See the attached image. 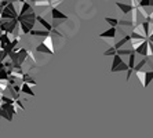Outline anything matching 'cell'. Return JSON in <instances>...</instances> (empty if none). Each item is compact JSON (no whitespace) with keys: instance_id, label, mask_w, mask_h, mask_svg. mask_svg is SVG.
Instances as JSON below:
<instances>
[{"instance_id":"6da1fadb","label":"cell","mask_w":153,"mask_h":138,"mask_svg":"<svg viewBox=\"0 0 153 138\" xmlns=\"http://www.w3.org/2000/svg\"><path fill=\"white\" fill-rule=\"evenodd\" d=\"M36 17H37V15L35 14V11L30 10V11H28V13L24 14V15H18L17 21H18L19 25H25V26H28L29 29L32 30L33 26H35V24H36Z\"/></svg>"},{"instance_id":"7a4b0ae2","label":"cell","mask_w":153,"mask_h":138,"mask_svg":"<svg viewBox=\"0 0 153 138\" xmlns=\"http://www.w3.org/2000/svg\"><path fill=\"white\" fill-rule=\"evenodd\" d=\"M19 24H18L17 19H13V21H1L0 22V30L3 33H8V35H13L15 32Z\"/></svg>"},{"instance_id":"3957f363","label":"cell","mask_w":153,"mask_h":138,"mask_svg":"<svg viewBox=\"0 0 153 138\" xmlns=\"http://www.w3.org/2000/svg\"><path fill=\"white\" fill-rule=\"evenodd\" d=\"M51 18H53V21H58V19L66 21V19H68V15L64 14V13H61L58 8H51Z\"/></svg>"},{"instance_id":"277c9868","label":"cell","mask_w":153,"mask_h":138,"mask_svg":"<svg viewBox=\"0 0 153 138\" xmlns=\"http://www.w3.org/2000/svg\"><path fill=\"white\" fill-rule=\"evenodd\" d=\"M148 44H149V40L142 42V44L134 50L135 51V54H141V55H143V58H148Z\"/></svg>"},{"instance_id":"5b68a950","label":"cell","mask_w":153,"mask_h":138,"mask_svg":"<svg viewBox=\"0 0 153 138\" xmlns=\"http://www.w3.org/2000/svg\"><path fill=\"white\" fill-rule=\"evenodd\" d=\"M116 7L120 8L123 14H128V13H132L134 11V6L132 4H126V3H120V1H116Z\"/></svg>"},{"instance_id":"8992f818","label":"cell","mask_w":153,"mask_h":138,"mask_svg":"<svg viewBox=\"0 0 153 138\" xmlns=\"http://www.w3.org/2000/svg\"><path fill=\"white\" fill-rule=\"evenodd\" d=\"M36 21L39 22L40 25H43V28H44V30H47V32H53V25H51V24H48V22H47V19L44 18V17H42V15H37V17H36Z\"/></svg>"},{"instance_id":"52a82bcc","label":"cell","mask_w":153,"mask_h":138,"mask_svg":"<svg viewBox=\"0 0 153 138\" xmlns=\"http://www.w3.org/2000/svg\"><path fill=\"white\" fill-rule=\"evenodd\" d=\"M116 33H117V28H109L108 30L101 33L98 37H101V39H114Z\"/></svg>"},{"instance_id":"ba28073f","label":"cell","mask_w":153,"mask_h":138,"mask_svg":"<svg viewBox=\"0 0 153 138\" xmlns=\"http://www.w3.org/2000/svg\"><path fill=\"white\" fill-rule=\"evenodd\" d=\"M141 29H142V28H141V25H139L138 29L132 30L131 35H130V36H131V40H142V42H143V40H148V39H146L145 35H143V33L141 32Z\"/></svg>"},{"instance_id":"9c48e42d","label":"cell","mask_w":153,"mask_h":138,"mask_svg":"<svg viewBox=\"0 0 153 138\" xmlns=\"http://www.w3.org/2000/svg\"><path fill=\"white\" fill-rule=\"evenodd\" d=\"M21 82H24V83L28 84V86H36V84H37V82H36V80L33 79L29 73H24V76H22Z\"/></svg>"},{"instance_id":"30bf717a","label":"cell","mask_w":153,"mask_h":138,"mask_svg":"<svg viewBox=\"0 0 153 138\" xmlns=\"http://www.w3.org/2000/svg\"><path fill=\"white\" fill-rule=\"evenodd\" d=\"M130 40H131V36H130V35H127V36H124V37H123V39H121V40H119V42H116V43H114V46H113V47L116 48V50H120V48L123 47V46H124L126 43H128Z\"/></svg>"},{"instance_id":"8fae6325","label":"cell","mask_w":153,"mask_h":138,"mask_svg":"<svg viewBox=\"0 0 153 138\" xmlns=\"http://www.w3.org/2000/svg\"><path fill=\"white\" fill-rule=\"evenodd\" d=\"M36 51H37V53H43V54H50V55L54 54V51H51L44 43H40L39 46L36 47Z\"/></svg>"},{"instance_id":"7c38bea8","label":"cell","mask_w":153,"mask_h":138,"mask_svg":"<svg viewBox=\"0 0 153 138\" xmlns=\"http://www.w3.org/2000/svg\"><path fill=\"white\" fill-rule=\"evenodd\" d=\"M30 36H43V37H48L51 35L50 32H47V30L42 29V30H36V29H32L30 33H29Z\"/></svg>"},{"instance_id":"4fadbf2b","label":"cell","mask_w":153,"mask_h":138,"mask_svg":"<svg viewBox=\"0 0 153 138\" xmlns=\"http://www.w3.org/2000/svg\"><path fill=\"white\" fill-rule=\"evenodd\" d=\"M153 80V70H145V84H143V88H146L152 83Z\"/></svg>"},{"instance_id":"5bb4252c","label":"cell","mask_w":153,"mask_h":138,"mask_svg":"<svg viewBox=\"0 0 153 138\" xmlns=\"http://www.w3.org/2000/svg\"><path fill=\"white\" fill-rule=\"evenodd\" d=\"M141 28L143 29V35L146 36V39H149V29H150V22L149 21H143L139 24Z\"/></svg>"},{"instance_id":"9a60e30c","label":"cell","mask_w":153,"mask_h":138,"mask_svg":"<svg viewBox=\"0 0 153 138\" xmlns=\"http://www.w3.org/2000/svg\"><path fill=\"white\" fill-rule=\"evenodd\" d=\"M30 10H32V4L29 3V1H22V8H21V11H19V15L26 14V13Z\"/></svg>"},{"instance_id":"2e32d148","label":"cell","mask_w":153,"mask_h":138,"mask_svg":"<svg viewBox=\"0 0 153 138\" xmlns=\"http://www.w3.org/2000/svg\"><path fill=\"white\" fill-rule=\"evenodd\" d=\"M124 70H128V64H126V62H121L120 65H117L114 69H111L112 73H114V72H124Z\"/></svg>"},{"instance_id":"e0dca14e","label":"cell","mask_w":153,"mask_h":138,"mask_svg":"<svg viewBox=\"0 0 153 138\" xmlns=\"http://www.w3.org/2000/svg\"><path fill=\"white\" fill-rule=\"evenodd\" d=\"M21 93H24V94H28V95H32V97H35V93L32 91L30 86H28V84H25V83H22V86H21Z\"/></svg>"},{"instance_id":"ac0fdd59","label":"cell","mask_w":153,"mask_h":138,"mask_svg":"<svg viewBox=\"0 0 153 138\" xmlns=\"http://www.w3.org/2000/svg\"><path fill=\"white\" fill-rule=\"evenodd\" d=\"M134 68H135V51L128 57V69H132V70H134Z\"/></svg>"},{"instance_id":"d6986e66","label":"cell","mask_w":153,"mask_h":138,"mask_svg":"<svg viewBox=\"0 0 153 138\" xmlns=\"http://www.w3.org/2000/svg\"><path fill=\"white\" fill-rule=\"evenodd\" d=\"M105 21L111 25V28H117V26H119V19L117 18H111V17H106V18H105Z\"/></svg>"},{"instance_id":"ffe728a7","label":"cell","mask_w":153,"mask_h":138,"mask_svg":"<svg viewBox=\"0 0 153 138\" xmlns=\"http://www.w3.org/2000/svg\"><path fill=\"white\" fill-rule=\"evenodd\" d=\"M132 53H134L132 48H120V50H117V55H120V57L121 55H128L130 57Z\"/></svg>"},{"instance_id":"44dd1931","label":"cell","mask_w":153,"mask_h":138,"mask_svg":"<svg viewBox=\"0 0 153 138\" xmlns=\"http://www.w3.org/2000/svg\"><path fill=\"white\" fill-rule=\"evenodd\" d=\"M148 59H149V58H142V61H141V62L135 64L134 70H135V72H141V70H142V68H143V65H145V64H148Z\"/></svg>"},{"instance_id":"7402d4cb","label":"cell","mask_w":153,"mask_h":138,"mask_svg":"<svg viewBox=\"0 0 153 138\" xmlns=\"http://www.w3.org/2000/svg\"><path fill=\"white\" fill-rule=\"evenodd\" d=\"M43 43L46 44V46H47V47H48V48H50L51 51H54V44H53V36H51V35H50V36H48V37H46V39L43 40Z\"/></svg>"},{"instance_id":"603a6c76","label":"cell","mask_w":153,"mask_h":138,"mask_svg":"<svg viewBox=\"0 0 153 138\" xmlns=\"http://www.w3.org/2000/svg\"><path fill=\"white\" fill-rule=\"evenodd\" d=\"M121 62H124V61H123V58H121L120 55H117V54H116V55H114V57H113V64H112V68H111V69H114V68H116V66H117V65H120Z\"/></svg>"},{"instance_id":"cb8c5ba5","label":"cell","mask_w":153,"mask_h":138,"mask_svg":"<svg viewBox=\"0 0 153 138\" xmlns=\"http://www.w3.org/2000/svg\"><path fill=\"white\" fill-rule=\"evenodd\" d=\"M0 117H3V119H6V120H8V122H11L13 120V116H10L4 109H0Z\"/></svg>"},{"instance_id":"d4e9b609","label":"cell","mask_w":153,"mask_h":138,"mask_svg":"<svg viewBox=\"0 0 153 138\" xmlns=\"http://www.w3.org/2000/svg\"><path fill=\"white\" fill-rule=\"evenodd\" d=\"M137 76H138L139 82H141V84H142V87H143V84H145V70H141V72H137Z\"/></svg>"},{"instance_id":"484cf974","label":"cell","mask_w":153,"mask_h":138,"mask_svg":"<svg viewBox=\"0 0 153 138\" xmlns=\"http://www.w3.org/2000/svg\"><path fill=\"white\" fill-rule=\"evenodd\" d=\"M116 54H117V50L114 47H109V50H106L103 53V55H112V57H114Z\"/></svg>"},{"instance_id":"4316f807","label":"cell","mask_w":153,"mask_h":138,"mask_svg":"<svg viewBox=\"0 0 153 138\" xmlns=\"http://www.w3.org/2000/svg\"><path fill=\"white\" fill-rule=\"evenodd\" d=\"M8 87V82L7 80H0V91L3 93V91H6Z\"/></svg>"},{"instance_id":"83f0119b","label":"cell","mask_w":153,"mask_h":138,"mask_svg":"<svg viewBox=\"0 0 153 138\" xmlns=\"http://www.w3.org/2000/svg\"><path fill=\"white\" fill-rule=\"evenodd\" d=\"M14 106L15 108H19L21 111H25V106H24V104L21 102V99H17V101L14 102Z\"/></svg>"},{"instance_id":"f1b7e54d","label":"cell","mask_w":153,"mask_h":138,"mask_svg":"<svg viewBox=\"0 0 153 138\" xmlns=\"http://www.w3.org/2000/svg\"><path fill=\"white\" fill-rule=\"evenodd\" d=\"M150 57H153V43L148 44V58H150Z\"/></svg>"},{"instance_id":"f546056e","label":"cell","mask_w":153,"mask_h":138,"mask_svg":"<svg viewBox=\"0 0 153 138\" xmlns=\"http://www.w3.org/2000/svg\"><path fill=\"white\" fill-rule=\"evenodd\" d=\"M119 25H123V26H132V22H131V21H127V19H120V21H119Z\"/></svg>"},{"instance_id":"4dcf8cb0","label":"cell","mask_w":153,"mask_h":138,"mask_svg":"<svg viewBox=\"0 0 153 138\" xmlns=\"http://www.w3.org/2000/svg\"><path fill=\"white\" fill-rule=\"evenodd\" d=\"M28 59H32L33 62L36 64V58H35V54H33L30 50H28Z\"/></svg>"},{"instance_id":"1f68e13d","label":"cell","mask_w":153,"mask_h":138,"mask_svg":"<svg viewBox=\"0 0 153 138\" xmlns=\"http://www.w3.org/2000/svg\"><path fill=\"white\" fill-rule=\"evenodd\" d=\"M148 40H149V42H150V43H153V39H148Z\"/></svg>"}]
</instances>
